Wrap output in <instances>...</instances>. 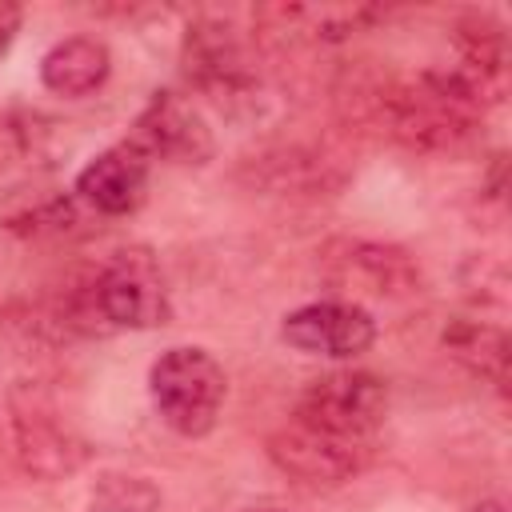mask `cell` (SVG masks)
Instances as JSON below:
<instances>
[{
	"label": "cell",
	"instance_id": "7",
	"mask_svg": "<svg viewBox=\"0 0 512 512\" xmlns=\"http://www.w3.org/2000/svg\"><path fill=\"white\" fill-rule=\"evenodd\" d=\"M324 272L344 296H408L420 284V272L404 248L372 240H336L324 252Z\"/></svg>",
	"mask_w": 512,
	"mask_h": 512
},
{
	"label": "cell",
	"instance_id": "19",
	"mask_svg": "<svg viewBox=\"0 0 512 512\" xmlns=\"http://www.w3.org/2000/svg\"><path fill=\"white\" fill-rule=\"evenodd\" d=\"M264 512H268V508H264Z\"/></svg>",
	"mask_w": 512,
	"mask_h": 512
},
{
	"label": "cell",
	"instance_id": "18",
	"mask_svg": "<svg viewBox=\"0 0 512 512\" xmlns=\"http://www.w3.org/2000/svg\"><path fill=\"white\" fill-rule=\"evenodd\" d=\"M472 512H504V504H500V500H484V504H476Z\"/></svg>",
	"mask_w": 512,
	"mask_h": 512
},
{
	"label": "cell",
	"instance_id": "1",
	"mask_svg": "<svg viewBox=\"0 0 512 512\" xmlns=\"http://www.w3.org/2000/svg\"><path fill=\"white\" fill-rule=\"evenodd\" d=\"M380 124L412 152H452L480 128L484 104L448 68H428L380 88Z\"/></svg>",
	"mask_w": 512,
	"mask_h": 512
},
{
	"label": "cell",
	"instance_id": "17",
	"mask_svg": "<svg viewBox=\"0 0 512 512\" xmlns=\"http://www.w3.org/2000/svg\"><path fill=\"white\" fill-rule=\"evenodd\" d=\"M20 144H24L20 128H16V124H8V120H0V156H4V152H16Z\"/></svg>",
	"mask_w": 512,
	"mask_h": 512
},
{
	"label": "cell",
	"instance_id": "12",
	"mask_svg": "<svg viewBox=\"0 0 512 512\" xmlns=\"http://www.w3.org/2000/svg\"><path fill=\"white\" fill-rule=\"evenodd\" d=\"M108 72H112V56H108V44L96 36H68L60 44H52L40 60L44 88L56 96H68V100L92 96L108 80Z\"/></svg>",
	"mask_w": 512,
	"mask_h": 512
},
{
	"label": "cell",
	"instance_id": "3",
	"mask_svg": "<svg viewBox=\"0 0 512 512\" xmlns=\"http://www.w3.org/2000/svg\"><path fill=\"white\" fill-rule=\"evenodd\" d=\"M268 456L284 476H292L304 488H336L364 472V464L372 460V440L340 436L288 416L268 436Z\"/></svg>",
	"mask_w": 512,
	"mask_h": 512
},
{
	"label": "cell",
	"instance_id": "5",
	"mask_svg": "<svg viewBox=\"0 0 512 512\" xmlns=\"http://www.w3.org/2000/svg\"><path fill=\"white\" fill-rule=\"evenodd\" d=\"M96 296L108 328H156L168 320V288L148 248H120L96 268Z\"/></svg>",
	"mask_w": 512,
	"mask_h": 512
},
{
	"label": "cell",
	"instance_id": "6",
	"mask_svg": "<svg viewBox=\"0 0 512 512\" xmlns=\"http://www.w3.org/2000/svg\"><path fill=\"white\" fill-rule=\"evenodd\" d=\"M184 72L196 88L220 100H244L256 88V68L244 36L224 20H200L184 36Z\"/></svg>",
	"mask_w": 512,
	"mask_h": 512
},
{
	"label": "cell",
	"instance_id": "10",
	"mask_svg": "<svg viewBox=\"0 0 512 512\" xmlns=\"http://www.w3.org/2000/svg\"><path fill=\"white\" fill-rule=\"evenodd\" d=\"M76 196L104 216H128L148 196V160L124 140L80 168Z\"/></svg>",
	"mask_w": 512,
	"mask_h": 512
},
{
	"label": "cell",
	"instance_id": "16",
	"mask_svg": "<svg viewBox=\"0 0 512 512\" xmlns=\"http://www.w3.org/2000/svg\"><path fill=\"white\" fill-rule=\"evenodd\" d=\"M20 20H24V12H20L16 4L0 0V56L12 48V40H16V32H20Z\"/></svg>",
	"mask_w": 512,
	"mask_h": 512
},
{
	"label": "cell",
	"instance_id": "14",
	"mask_svg": "<svg viewBox=\"0 0 512 512\" xmlns=\"http://www.w3.org/2000/svg\"><path fill=\"white\" fill-rule=\"evenodd\" d=\"M444 348L452 360H460L468 372L504 384L508 380V336L484 320H452L444 328Z\"/></svg>",
	"mask_w": 512,
	"mask_h": 512
},
{
	"label": "cell",
	"instance_id": "13",
	"mask_svg": "<svg viewBox=\"0 0 512 512\" xmlns=\"http://www.w3.org/2000/svg\"><path fill=\"white\" fill-rule=\"evenodd\" d=\"M260 16L272 20V32H300L308 40L336 44L364 32L384 12L372 4H280V8H264Z\"/></svg>",
	"mask_w": 512,
	"mask_h": 512
},
{
	"label": "cell",
	"instance_id": "2",
	"mask_svg": "<svg viewBox=\"0 0 512 512\" xmlns=\"http://www.w3.org/2000/svg\"><path fill=\"white\" fill-rule=\"evenodd\" d=\"M224 368L212 360V352L180 344L168 348L152 372H148V392L156 416L180 432V436H204L224 404Z\"/></svg>",
	"mask_w": 512,
	"mask_h": 512
},
{
	"label": "cell",
	"instance_id": "8",
	"mask_svg": "<svg viewBox=\"0 0 512 512\" xmlns=\"http://www.w3.org/2000/svg\"><path fill=\"white\" fill-rule=\"evenodd\" d=\"M280 336L308 356L356 360L376 340V320L352 300H316L284 316Z\"/></svg>",
	"mask_w": 512,
	"mask_h": 512
},
{
	"label": "cell",
	"instance_id": "11",
	"mask_svg": "<svg viewBox=\"0 0 512 512\" xmlns=\"http://www.w3.org/2000/svg\"><path fill=\"white\" fill-rule=\"evenodd\" d=\"M12 428H16V452L24 468L36 476H48V480L68 476L88 456V444L44 408H16Z\"/></svg>",
	"mask_w": 512,
	"mask_h": 512
},
{
	"label": "cell",
	"instance_id": "9",
	"mask_svg": "<svg viewBox=\"0 0 512 512\" xmlns=\"http://www.w3.org/2000/svg\"><path fill=\"white\" fill-rule=\"evenodd\" d=\"M128 144L152 164V160H172V164H204L212 156V132L204 128L200 112L176 96V92H156L144 112L132 124Z\"/></svg>",
	"mask_w": 512,
	"mask_h": 512
},
{
	"label": "cell",
	"instance_id": "15",
	"mask_svg": "<svg viewBox=\"0 0 512 512\" xmlns=\"http://www.w3.org/2000/svg\"><path fill=\"white\" fill-rule=\"evenodd\" d=\"M96 508L100 512H156L160 492L144 476H104L96 484Z\"/></svg>",
	"mask_w": 512,
	"mask_h": 512
},
{
	"label": "cell",
	"instance_id": "4",
	"mask_svg": "<svg viewBox=\"0 0 512 512\" xmlns=\"http://www.w3.org/2000/svg\"><path fill=\"white\" fill-rule=\"evenodd\" d=\"M292 416L296 420H308L316 428L340 432V436L372 440L376 428L388 416V388L372 372L336 368V372H324V376H316V380L304 384Z\"/></svg>",
	"mask_w": 512,
	"mask_h": 512
}]
</instances>
